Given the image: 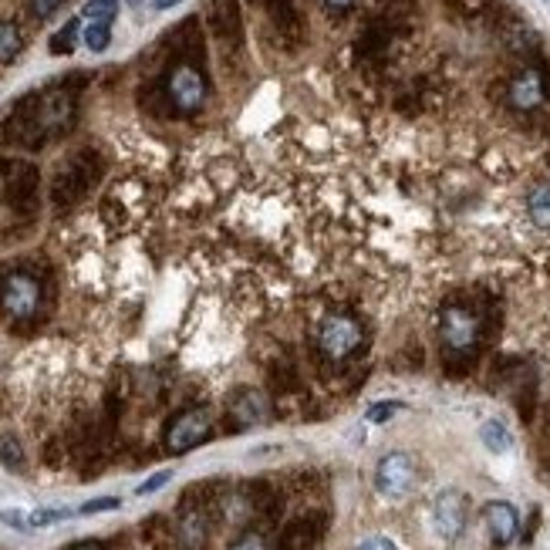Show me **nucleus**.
Returning <instances> with one entry per match:
<instances>
[{
    "label": "nucleus",
    "instance_id": "obj_21",
    "mask_svg": "<svg viewBox=\"0 0 550 550\" xmlns=\"http://www.w3.org/2000/svg\"><path fill=\"white\" fill-rule=\"evenodd\" d=\"M85 44H88V48H92L95 54L105 51L108 44H112V24H105V21H88V27H85Z\"/></svg>",
    "mask_w": 550,
    "mask_h": 550
},
{
    "label": "nucleus",
    "instance_id": "obj_28",
    "mask_svg": "<svg viewBox=\"0 0 550 550\" xmlns=\"http://www.w3.org/2000/svg\"><path fill=\"white\" fill-rule=\"evenodd\" d=\"M399 409H402L399 402H378V405H372V409L365 412V419H368V422H375V426H378V422L392 419V416H395V412H399Z\"/></svg>",
    "mask_w": 550,
    "mask_h": 550
},
{
    "label": "nucleus",
    "instance_id": "obj_30",
    "mask_svg": "<svg viewBox=\"0 0 550 550\" xmlns=\"http://www.w3.org/2000/svg\"><path fill=\"white\" fill-rule=\"evenodd\" d=\"M169 480H173V473H169V470H162V473H156V476H152V480H146V483H142V486H139V490H135V493H139V497H146V493H156V490H162V486H166Z\"/></svg>",
    "mask_w": 550,
    "mask_h": 550
},
{
    "label": "nucleus",
    "instance_id": "obj_2",
    "mask_svg": "<svg viewBox=\"0 0 550 550\" xmlns=\"http://www.w3.org/2000/svg\"><path fill=\"white\" fill-rule=\"evenodd\" d=\"M105 173V159L98 149H78L75 156H68L58 166V173L51 179V203L58 210H71L85 200L95 189V183Z\"/></svg>",
    "mask_w": 550,
    "mask_h": 550
},
{
    "label": "nucleus",
    "instance_id": "obj_22",
    "mask_svg": "<svg viewBox=\"0 0 550 550\" xmlns=\"http://www.w3.org/2000/svg\"><path fill=\"white\" fill-rule=\"evenodd\" d=\"M115 14H119V0H88V7H85V17H88V21H105V24H112Z\"/></svg>",
    "mask_w": 550,
    "mask_h": 550
},
{
    "label": "nucleus",
    "instance_id": "obj_32",
    "mask_svg": "<svg viewBox=\"0 0 550 550\" xmlns=\"http://www.w3.org/2000/svg\"><path fill=\"white\" fill-rule=\"evenodd\" d=\"M358 550H395V544L389 537H368V540L358 544Z\"/></svg>",
    "mask_w": 550,
    "mask_h": 550
},
{
    "label": "nucleus",
    "instance_id": "obj_18",
    "mask_svg": "<svg viewBox=\"0 0 550 550\" xmlns=\"http://www.w3.org/2000/svg\"><path fill=\"white\" fill-rule=\"evenodd\" d=\"M314 540H318V534H314L311 524H291L284 530V537L277 540V550H314Z\"/></svg>",
    "mask_w": 550,
    "mask_h": 550
},
{
    "label": "nucleus",
    "instance_id": "obj_25",
    "mask_svg": "<svg viewBox=\"0 0 550 550\" xmlns=\"http://www.w3.org/2000/svg\"><path fill=\"white\" fill-rule=\"evenodd\" d=\"M459 17H483L490 11V0H446Z\"/></svg>",
    "mask_w": 550,
    "mask_h": 550
},
{
    "label": "nucleus",
    "instance_id": "obj_16",
    "mask_svg": "<svg viewBox=\"0 0 550 550\" xmlns=\"http://www.w3.org/2000/svg\"><path fill=\"white\" fill-rule=\"evenodd\" d=\"M206 21H210L216 41L240 44V0H210Z\"/></svg>",
    "mask_w": 550,
    "mask_h": 550
},
{
    "label": "nucleus",
    "instance_id": "obj_36",
    "mask_svg": "<svg viewBox=\"0 0 550 550\" xmlns=\"http://www.w3.org/2000/svg\"><path fill=\"white\" fill-rule=\"evenodd\" d=\"M179 0H152V7H156V11H169V7H176Z\"/></svg>",
    "mask_w": 550,
    "mask_h": 550
},
{
    "label": "nucleus",
    "instance_id": "obj_14",
    "mask_svg": "<svg viewBox=\"0 0 550 550\" xmlns=\"http://www.w3.org/2000/svg\"><path fill=\"white\" fill-rule=\"evenodd\" d=\"M432 524H436L439 537H443V540H456L459 534H463V527H466V500H463V493H456V490L439 493L436 507H432Z\"/></svg>",
    "mask_w": 550,
    "mask_h": 550
},
{
    "label": "nucleus",
    "instance_id": "obj_33",
    "mask_svg": "<svg viewBox=\"0 0 550 550\" xmlns=\"http://www.w3.org/2000/svg\"><path fill=\"white\" fill-rule=\"evenodd\" d=\"M0 520H4L7 527H21V530L27 527V517L21 510H4V513H0Z\"/></svg>",
    "mask_w": 550,
    "mask_h": 550
},
{
    "label": "nucleus",
    "instance_id": "obj_27",
    "mask_svg": "<svg viewBox=\"0 0 550 550\" xmlns=\"http://www.w3.org/2000/svg\"><path fill=\"white\" fill-rule=\"evenodd\" d=\"M68 517H71V510H34L31 517H27V527H51Z\"/></svg>",
    "mask_w": 550,
    "mask_h": 550
},
{
    "label": "nucleus",
    "instance_id": "obj_4",
    "mask_svg": "<svg viewBox=\"0 0 550 550\" xmlns=\"http://www.w3.org/2000/svg\"><path fill=\"white\" fill-rule=\"evenodd\" d=\"M439 341H443L446 362L466 365L480 351L483 341V314L470 304H446L439 314Z\"/></svg>",
    "mask_w": 550,
    "mask_h": 550
},
{
    "label": "nucleus",
    "instance_id": "obj_1",
    "mask_svg": "<svg viewBox=\"0 0 550 550\" xmlns=\"http://www.w3.org/2000/svg\"><path fill=\"white\" fill-rule=\"evenodd\" d=\"M71 122H75V95L65 92V88H51V92L21 98L11 119H7L4 132L14 146L41 149L44 142L65 135Z\"/></svg>",
    "mask_w": 550,
    "mask_h": 550
},
{
    "label": "nucleus",
    "instance_id": "obj_35",
    "mask_svg": "<svg viewBox=\"0 0 550 550\" xmlns=\"http://www.w3.org/2000/svg\"><path fill=\"white\" fill-rule=\"evenodd\" d=\"M68 550H105V547H102V544H95V540H81V544L68 547Z\"/></svg>",
    "mask_w": 550,
    "mask_h": 550
},
{
    "label": "nucleus",
    "instance_id": "obj_6",
    "mask_svg": "<svg viewBox=\"0 0 550 550\" xmlns=\"http://www.w3.org/2000/svg\"><path fill=\"white\" fill-rule=\"evenodd\" d=\"M162 92H166L169 112L196 115L206 105V95H210V85H206L203 78V65L179 58L176 65H169L166 78H162Z\"/></svg>",
    "mask_w": 550,
    "mask_h": 550
},
{
    "label": "nucleus",
    "instance_id": "obj_34",
    "mask_svg": "<svg viewBox=\"0 0 550 550\" xmlns=\"http://www.w3.org/2000/svg\"><path fill=\"white\" fill-rule=\"evenodd\" d=\"M324 4H328L331 11H348V7L355 4V0H324Z\"/></svg>",
    "mask_w": 550,
    "mask_h": 550
},
{
    "label": "nucleus",
    "instance_id": "obj_9",
    "mask_svg": "<svg viewBox=\"0 0 550 550\" xmlns=\"http://www.w3.org/2000/svg\"><path fill=\"white\" fill-rule=\"evenodd\" d=\"M375 486L382 497L389 500H402L405 493L416 486V463H412L409 453H389L378 463L375 470Z\"/></svg>",
    "mask_w": 550,
    "mask_h": 550
},
{
    "label": "nucleus",
    "instance_id": "obj_19",
    "mask_svg": "<svg viewBox=\"0 0 550 550\" xmlns=\"http://www.w3.org/2000/svg\"><path fill=\"white\" fill-rule=\"evenodd\" d=\"M480 439H483V446L490 449V453H507V449L513 446V436L507 432V426L497 419H490V422H483L480 426Z\"/></svg>",
    "mask_w": 550,
    "mask_h": 550
},
{
    "label": "nucleus",
    "instance_id": "obj_29",
    "mask_svg": "<svg viewBox=\"0 0 550 550\" xmlns=\"http://www.w3.org/2000/svg\"><path fill=\"white\" fill-rule=\"evenodd\" d=\"M102 510H119V500L115 497H102V500H88L85 507H81L78 513L81 517H88V513H102Z\"/></svg>",
    "mask_w": 550,
    "mask_h": 550
},
{
    "label": "nucleus",
    "instance_id": "obj_7",
    "mask_svg": "<svg viewBox=\"0 0 550 550\" xmlns=\"http://www.w3.org/2000/svg\"><path fill=\"white\" fill-rule=\"evenodd\" d=\"M0 183H4L7 206L21 216H31L38 210V196H41V173L34 162L27 159H7L0 162Z\"/></svg>",
    "mask_w": 550,
    "mask_h": 550
},
{
    "label": "nucleus",
    "instance_id": "obj_10",
    "mask_svg": "<svg viewBox=\"0 0 550 550\" xmlns=\"http://www.w3.org/2000/svg\"><path fill=\"white\" fill-rule=\"evenodd\" d=\"M507 102L517 112H537L547 102V78L540 68H520L507 85Z\"/></svg>",
    "mask_w": 550,
    "mask_h": 550
},
{
    "label": "nucleus",
    "instance_id": "obj_11",
    "mask_svg": "<svg viewBox=\"0 0 550 550\" xmlns=\"http://www.w3.org/2000/svg\"><path fill=\"white\" fill-rule=\"evenodd\" d=\"M267 17L274 24V34L287 48H301L304 38H308V24H304V14L294 7V0H267Z\"/></svg>",
    "mask_w": 550,
    "mask_h": 550
},
{
    "label": "nucleus",
    "instance_id": "obj_31",
    "mask_svg": "<svg viewBox=\"0 0 550 550\" xmlns=\"http://www.w3.org/2000/svg\"><path fill=\"white\" fill-rule=\"evenodd\" d=\"M61 4H65V0H31V14L44 21V17H51Z\"/></svg>",
    "mask_w": 550,
    "mask_h": 550
},
{
    "label": "nucleus",
    "instance_id": "obj_13",
    "mask_svg": "<svg viewBox=\"0 0 550 550\" xmlns=\"http://www.w3.org/2000/svg\"><path fill=\"white\" fill-rule=\"evenodd\" d=\"M230 422L237 429H254V426H264L270 419V402L264 392L257 389H237L230 395Z\"/></svg>",
    "mask_w": 550,
    "mask_h": 550
},
{
    "label": "nucleus",
    "instance_id": "obj_3",
    "mask_svg": "<svg viewBox=\"0 0 550 550\" xmlns=\"http://www.w3.org/2000/svg\"><path fill=\"white\" fill-rule=\"evenodd\" d=\"M314 348L328 365H345L365 348V324L348 311H328L314 324Z\"/></svg>",
    "mask_w": 550,
    "mask_h": 550
},
{
    "label": "nucleus",
    "instance_id": "obj_37",
    "mask_svg": "<svg viewBox=\"0 0 550 550\" xmlns=\"http://www.w3.org/2000/svg\"><path fill=\"white\" fill-rule=\"evenodd\" d=\"M129 4H142V0H129Z\"/></svg>",
    "mask_w": 550,
    "mask_h": 550
},
{
    "label": "nucleus",
    "instance_id": "obj_5",
    "mask_svg": "<svg viewBox=\"0 0 550 550\" xmlns=\"http://www.w3.org/2000/svg\"><path fill=\"white\" fill-rule=\"evenodd\" d=\"M44 308V281L31 270L17 267L0 274V314L14 324H31L38 321Z\"/></svg>",
    "mask_w": 550,
    "mask_h": 550
},
{
    "label": "nucleus",
    "instance_id": "obj_8",
    "mask_svg": "<svg viewBox=\"0 0 550 550\" xmlns=\"http://www.w3.org/2000/svg\"><path fill=\"white\" fill-rule=\"evenodd\" d=\"M210 429H213V419H210V409H203V405H193V409L179 412V416L166 426V436H162V443L173 456H183L189 449H196L200 443L210 439Z\"/></svg>",
    "mask_w": 550,
    "mask_h": 550
},
{
    "label": "nucleus",
    "instance_id": "obj_15",
    "mask_svg": "<svg viewBox=\"0 0 550 550\" xmlns=\"http://www.w3.org/2000/svg\"><path fill=\"white\" fill-rule=\"evenodd\" d=\"M483 520H486V530H490V537H493V544H497V547L513 544V540H517V534H520L517 510H513L510 503H503V500L486 503V507H483Z\"/></svg>",
    "mask_w": 550,
    "mask_h": 550
},
{
    "label": "nucleus",
    "instance_id": "obj_17",
    "mask_svg": "<svg viewBox=\"0 0 550 550\" xmlns=\"http://www.w3.org/2000/svg\"><path fill=\"white\" fill-rule=\"evenodd\" d=\"M24 38H21V27L14 21H0V65H11V61L21 54Z\"/></svg>",
    "mask_w": 550,
    "mask_h": 550
},
{
    "label": "nucleus",
    "instance_id": "obj_24",
    "mask_svg": "<svg viewBox=\"0 0 550 550\" xmlns=\"http://www.w3.org/2000/svg\"><path fill=\"white\" fill-rule=\"evenodd\" d=\"M530 220H534L540 230H550V193H537L534 200H530Z\"/></svg>",
    "mask_w": 550,
    "mask_h": 550
},
{
    "label": "nucleus",
    "instance_id": "obj_23",
    "mask_svg": "<svg viewBox=\"0 0 550 550\" xmlns=\"http://www.w3.org/2000/svg\"><path fill=\"white\" fill-rule=\"evenodd\" d=\"M230 550H270V537L264 530H243V534L230 544Z\"/></svg>",
    "mask_w": 550,
    "mask_h": 550
},
{
    "label": "nucleus",
    "instance_id": "obj_20",
    "mask_svg": "<svg viewBox=\"0 0 550 550\" xmlns=\"http://www.w3.org/2000/svg\"><path fill=\"white\" fill-rule=\"evenodd\" d=\"M78 31H81V21H78V17H71V21L51 38V54H71V51H75Z\"/></svg>",
    "mask_w": 550,
    "mask_h": 550
},
{
    "label": "nucleus",
    "instance_id": "obj_12",
    "mask_svg": "<svg viewBox=\"0 0 550 550\" xmlns=\"http://www.w3.org/2000/svg\"><path fill=\"white\" fill-rule=\"evenodd\" d=\"M206 537H210V513L203 503H183L176 520V544L179 550H203Z\"/></svg>",
    "mask_w": 550,
    "mask_h": 550
},
{
    "label": "nucleus",
    "instance_id": "obj_26",
    "mask_svg": "<svg viewBox=\"0 0 550 550\" xmlns=\"http://www.w3.org/2000/svg\"><path fill=\"white\" fill-rule=\"evenodd\" d=\"M0 463L11 466V470H21L24 466V453L17 446V439H0Z\"/></svg>",
    "mask_w": 550,
    "mask_h": 550
}]
</instances>
